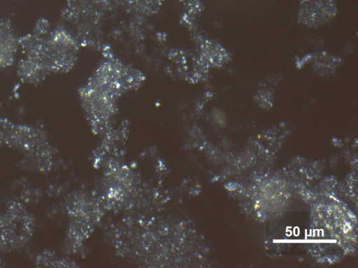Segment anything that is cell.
Wrapping results in <instances>:
<instances>
[{
	"label": "cell",
	"mask_w": 358,
	"mask_h": 268,
	"mask_svg": "<svg viewBox=\"0 0 358 268\" xmlns=\"http://www.w3.org/2000/svg\"><path fill=\"white\" fill-rule=\"evenodd\" d=\"M17 43L22 57L17 74L24 83L37 85L51 74L68 70L73 63L76 45L71 36L43 18L30 33L17 38Z\"/></svg>",
	"instance_id": "1"
}]
</instances>
